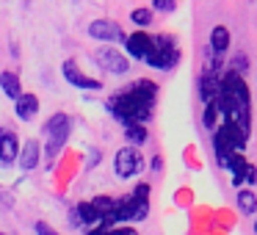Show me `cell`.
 Instances as JSON below:
<instances>
[{
	"mask_svg": "<svg viewBox=\"0 0 257 235\" xmlns=\"http://www.w3.org/2000/svg\"><path fill=\"white\" fill-rule=\"evenodd\" d=\"M108 235H139L133 227H116V229H108Z\"/></svg>",
	"mask_w": 257,
	"mask_h": 235,
	"instance_id": "obj_25",
	"label": "cell"
},
{
	"mask_svg": "<svg viewBox=\"0 0 257 235\" xmlns=\"http://www.w3.org/2000/svg\"><path fill=\"white\" fill-rule=\"evenodd\" d=\"M155 9H161V12H172L174 3H169V0H155Z\"/></svg>",
	"mask_w": 257,
	"mask_h": 235,
	"instance_id": "obj_28",
	"label": "cell"
},
{
	"mask_svg": "<svg viewBox=\"0 0 257 235\" xmlns=\"http://www.w3.org/2000/svg\"><path fill=\"white\" fill-rule=\"evenodd\" d=\"M218 86H221V78H216L213 72H205V78H202V86H199V94H202V100H205V105H207V102H216Z\"/></svg>",
	"mask_w": 257,
	"mask_h": 235,
	"instance_id": "obj_14",
	"label": "cell"
},
{
	"mask_svg": "<svg viewBox=\"0 0 257 235\" xmlns=\"http://www.w3.org/2000/svg\"><path fill=\"white\" fill-rule=\"evenodd\" d=\"M147 61H150V67H158V69H172L177 67L180 61V53L177 47H174V39L172 36H155L152 39V47H150V56H147Z\"/></svg>",
	"mask_w": 257,
	"mask_h": 235,
	"instance_id": "obj_4",
	"label": "cell"
},
{
	"mask_svg": "<svg viewBox=\"0 0 257 235\" xmlns=\"http://www.w3.org/2000/svg\"><path fill=\"white\" fill-rule=\"evenodd\" d=\"M150 47H152V36H147L144 31H139V34H133L127 39V53L133 58H147L150 56Z\"/></svg>",
	"mask_w": 257,
	"mask_h": 235,
	"instance_id": "obj_12",
	"label": "cell"
},
{
	"mask_svg": "<svg viewBox=\"0 0 257 235\" xmlns=\"http://www.w3.org/2000/svg\"><path fill=\"white\" fill-rule=\"evenodd\" d=\"M0 235H3V232H0Z\"/></svg>",
	"mask_w": 257,
	"mask_h": 235,
	"instance_id": "obj_30",
	"label": "cell"
},
{
	"mask_svg": "<svg viewBox=\"0 0 257 235\" xmlns=\"http://www.w3.org/2000/svg\"><path fill=\"white\" fill-rule=\"evenodd\" d=\"M89 36L100 42H119L122 39V31H119L116 23H108V20H97V23L89 25Z\"/></svg>",
	"mask_w": 257,
	"mask_h": 235,
	"instance_id": "obj_11",
	"label": "cell"
},
{
	"mask_svg": "<svg viewBox=\"0 0 257 235\" xmlns=\"http://www.w3.org/2000/svg\"><path fill=\"white\" fill-rule=\"evenodd\" d=\"M14 111H17V116L23 119V122H28V119H34L36 111H39V100H36L34 94H23L17 100V108H14Z\"/></svg>",
	"mask_w": 257,
	"mask_h": 235,
	"instance_id": "obj_15",
	"label": "cell"
},
{
	"mask_svg": "<svg viewBox=\"0 0 257 235\" xmlns=\"http://www.w3.org/2000/svg\"><path fill=\"white\" fill-rule=\"evenodd\" d=\"M36 163H39V144L36 141H25L23 155H20V166H23V172H31Z\"/></svg>",
	"mask_w": 257,
	"mask_h": 235,
	"instance_id": "obj_16",
	"label": "cell"
},
{
	"mask_svg": "<svg viewBox=\"0 0 257 235\" xmlns=\"http://www.w3.org/2000/svg\"><path fill=\"white\" fill-rule=\"evenodd\" d=\"M64 78H67L72 86H78V89H89V91L102 89L100 80H94V78H89V75H83L78 67H75V61H67V64H64Z\"/></svg>",
	"mask_w": 257,
	"mask_h": 235,
	"instance_id": "obj_10",
	"label": "cell"
},
{
	"mask_svg": "<svg viewBox=\"0 0 257 235\" xmlns=\"http://www.w3.org/2000/svg\"><path fill=\"white\" fill-rule=\"evenodd\" d=\"M254 232H257V221H254Z\"/></svg>",
	"mask_w": 257,
	"mask_h": 235,
	"instance_id": "obj_29",
	"label": "cell"
},
{
	"mask_svg": "<svg viewBox=\"0 0 257 235\" xmlns=\"http://www.w3.org/2000/svg\"><path fill=\"white\" fill-rule=\"evenodd\" d=\"M147 216V202H139L136 196L116 199V221H141Z\"/></svg>",
	"mask_w": 257,
	"mask_h": 235,
	"instance_id": "obj_7",
	"label": "cell"
},
{
	"mask_svg": "<svg viewBox=\"0 0 257 235\" xmlns=\"http://www.w3.org/2000/svg\"><path fill=\"white\" fill-rule=\"evenodd\" d=\"M124 136H127V139L133 141V144H144V141H147V130L141 128V125H130Z\"/></svg>",
	"mask_w": 257,
	"mask_h": 235,
	"instance_id": "obj_21",
	"label": "cell"
},
{
	"mask_svg": "<svg viewBox=\"0 0 257 235\" xmlns=\"http://www.w3.org/2000/svg\"><path fill=\"white\" fill-rule=\"evenodd\" d=\"M139 169H141V155L133 147H122V150L116 152V161H113L116 177L127 180V177H133V174H139Z\"/></svg>",
	"mask_w": 257,
	"mask_h": 235,
	"instance_id": "obj_6",
	"label": "cell"
},
{
	"mask_svg": "<svg viewBox=\"0 0 257 235\" xmlns=\"http://www.w3.org/2000/svg\"><path fill=\"white\" fill-rule=\"evenodd\" d=\"M47 130V158H56L58 152H61V147L67 144L69 139V116L67 113H56V116H50V122L45 125Z\"/></svg>",
	"mask_w": 257,
	"mask_h": 235,
	"instance_id": "obj_5",
	"label": "cell"
},
{
	"mask_svg": "<svg viewBox=\"0 0 257 235\" xmlns=\"http://www.w3.org/2000/svg\"><path fill=\"white\" fill-rule=\"evenodd\" d=\"M210 47H213L216 56H221V53L229 47V31L224 28V25H216V28L210 31Z\"/></svg>",
	"mask_w": 257,
	"mask_h": 235,
	"instance_id": "obj_17",
	"label": "cell"
},
{
	"mask_svg": "<svg viewBox=\"0 0 257 235\" xmlns=\"http://www.w3.org/2000/svg\"><path fill=\"white\" fill-rule=\"evenodd\" d=\"M216 119H218V105L216 102H207L205 105V128H216Z\"/></svg>",
	"mask_w": 257,
	"mask_h": 235,
	"instance_id": "obj_23",
	"label": "cell"
},
{
	"mask_svg": "<svg viewBox=\"0 0 257 235\" xmlns=\"http://www.w3.org/2000/svg\"><path fill=\"white\" fill-rule=\"evenodd\" d=\"M97 61H100V67H105L108 72H113V75H124L130 69L127 58L119 50H113V47H100V50H97Z\"/></svg>",
	"mask_w": 257,
	"mask_h": 235,
	"instance_id": "obj_8",
	"label": "cell"
},
{
	"mask_svg": "<svg viewBox=\"0 0 257 235\" xmlns=\"http://www.w3.org/2000/svg\"><path fill=\"white\" fill-rule=\"evenodd\" d=\"M216 105H218V113L224 116V125L232 128V130H238L243 139H249V130H251L249 108H251V100H249V89H246V83H243L240 75L227 72L221 78Z\"/></svg>",
	"mask_w": 257,
	"mask_h": 235,
	"instance_id": "obj_1",
	"label": "cell"
},
{
	"mask_svg": "<svg viewBox=\"0 0 257 235\" xmlns=\"http://www.w3.org/2000/svg\"><path fill=\"white\" fill-rule=\"evenodd\" d=\"M246 141H249V139H243L238 130H232V128H227V125H221V128L216 130V136H213V150H216L218 166L229 169V163H232L235 158H240V152H243Z\"/></svg>",
	"mask_w": 257,
	"mask_h": 235,
	"instance_id": "obj_3",
	"label": "cell"
},
{
	"mask_svg": "<svg viewBox=\"0 0 257 235\" xmlns=\"http://www.w3.org/2000/svg\"><path fill=\"white\" fill-rule=\"evenodd\" d=\"M0 86H3L6 97H12V100H20V97H23V89H20V78H17L14 72H0Z\"/></svg>",
	"mask_w": 257,
	"mask_h": 235,
	"instance_id": "obj_18",
	"label": "cell"
},
{
	"mask_svg": "<svg viewBox=\"0 0 257 235\" xmlns=\"http://www.w3.org/2000/svg\"><path fill=\"white\" fill-rule=\"evenodd\" d=\"M130 17H133V23H136V25H141V28H147V25L152 23V12H150V9H136V12L130 14Z\"/></svg>",
	"mask_w": 257,
	"mask_h": 235,
	"instance_id": "obj_22",
	"label": "cell"
},
{
	"mask_svg": "<svg viewBox=\"0 0 257 235\" xmlns=\"http://www.w3.org/2000/svg\"><path fill=\"white\" fill-rule=\"evenodd\" d=\"M232 72H235V75L246 72V58H235V61H232Z\"/></svg>",
	"mask_w": 257,
	"mask_h": 235,
	"instance_id": "obj_27",
	"label": "cell"
},
{
	"mask_svg": "<svg viewBox=\"0 0 257 235\" xmlns=\"http://www.w3.org/2000/svg\"><path fill=\"white\" fill-rule=\"evenodd\" d=\"M78 213H80V218H83L86 224H100V227H102V221H100V216H97V210L91 207V202H80Z\"/></svg>",
	"mask_w": 257,
	"mask_h": 235,
	"instance_id": "obj_19",
	"label": "cell"
},
{
	"mask_svg": "<svg viewBox=\"0 0 257 235\" xmlns=\"http://www.w3.org/2000/svg\"><path fill=\"white\" fill-rule=\"evenodd\" d=\"M147 196H150V185H139V188H136V199L147 202Z\"/></svg>",
	"mask_w": 257,
	"mask_h": 235,
	"instance_id": "obj_26",
	"label": "cell"
},
{
	"mask_svg": "<svg viewBox=\"0 0 257 235\" xmlns=\"http://www.w3.org/2000/svg\"><path fill=\"white\" fill-rule=\"evenodd\" d=\"M155 83L150 80H139V83L127 86V91H119L108 100V111L124 125H141L152 116V102H155Z\"/></svg>",
	"mask_w": 257,
	"mask_h": 235,
	"instance_id": "obj_2",
	"label": "cell"
},
{
	"mask_svg": "<svg viewBox=\"0 0 257 235\" xmlns=\"http://www.w3.org/2000/svg\"><path fill=\"white\" fill-rule=\"evenodd\" d=\"M254 205H257V199H254L251 191H240V194H238V207L243 213H251V210H254Z\"/></svg>",
	"mask_w": 257,
	"mask_h": 235,
	"instance_id": "obj_20",
	"label": "cell"
},
{
	"mask_svg": "<svg viewBox=\"0 0 257 235\" xmlns=\"http://www.w3.org/2000/svg\"><path fill=\"white\" fill-rule=\"evenodd\" d=\"M229 172L235 174V183H240V180H246V183H257V169L251 166L243 155L235 158V161L229 163Z\"/></svg>",
	"mask_w": 257,
	"mask_h": 235,
	"instance_id": "obj_13",
	"label": "cell"
},
{
	"mask_svg": "<svg viewBox=\"0 0 257 235\" xmlns=\"http://www.w3.org/2000/svg\"><path fill=\"white\" fill-rule=\"evenodd\" d=\"M20 158V141L12 130H0V163L3 166H12Z\"/></svg>",
	"mask_w": 257,
	"mask_h": 235,
	"instance_id": "obj_9",
	"label": "cell"
},
{
	"mask_svg": "<svg viewBox=\"0 0 257 235\" xmlns=\"http://www.w3.org/2000/svg\"><path fill=\"white\" fill-rule=\"evenodd\" d=\"M36 235H58L53 227H47L45 221H36Z\"/></svg>",
	"mask_w": 257,
	"mask_h": 235,
	"instance_id": "obj_24",
	"label": "cell"
}]
</instances>
